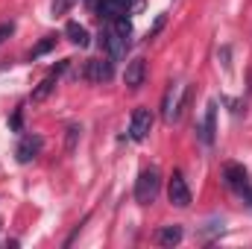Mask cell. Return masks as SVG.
<instances>
[{
	"label": "cell",
	"instance_id": "obj_1",
	"mask_svg": "<svg viewBox=\"0 0 252 249\" xmlns=\"http://www.w3.org/2000/svg\"><path fill=\"white\" fill-rule=\"evenodd\" d=\"M158 187H161V173L158 167H147L138 173V182H135V202L138 205H153L156 196H158Z\"/></svg>",
	"mask_w": 252,
	"mask_h": 249
},
{
	"label": "cell",
	"instance_id": "obj_2",
	"mask_svg": "<svg viewBox=\"0 0 252 249\" xmlns=\"http://www.w3.org/2000/svg\"><path fill=\"white\" fill-rule=\"evenodd\" d=\"M129 44H132V38H126V35H121L112 24L100 32V47L109 53V59L112 62H121V59H126V53H129Z\"/></svg>",
	"mask_w": 252,
	"mask_h": 249
},
{
	"label": "cell",
	"instance_id": "obj_3",
	"mask_svg": "<svg viewBox=\"0 0 252 249\" xmlns=\"http://www.w3.org/2000/svg\"><path fill=\"white\" fill-rule=\"evenodd\" d=\"M223 179H226V185L232 187L238 196H244L247 202H250V208H252V185H250V176H247V170L241 167V164H226L223 167Z\"/></svg>",
	"mask_w": 252,
	"mask_h": 249
},
{
	"label": "cell",
	"instance_id": "obj_4",
	"mask_svg": "<svg viewBox=\"0 0 252 249\" xmlns=\"http://www.w3.org/2000/svg\"><path fill=\"white\" fill-rule=\"evenodd\" d=\"M182 106H185V85H173V82H170V88H167V94H164V103H161V121H164V124L179 121Z\"/></svg>",
	"mask_w": 252,
	"mask_h": 249
},
{
	"label": "cell",
	"instance_id": "obj_5",
	"mask_svg": "<svg viewBox=\"0 0 252 249\" xmlns=\"http://www.w3.org/2000/svg\"><path fill=\"white\" fill-rule=\"evenodd\" d=\"M150 129H153V112L150 109H135L132 112V121H129V138L132 141H144L147 135H150Z\"/></svg>",
	"mask_w": 252,
	"mask_h": 249
},
{
	"label": "cell",
	"instance_id": "obj_6",
	"mask_svg": "<svg viewBox=\"0 0 252 249\" xmlns=\"http://www.w3.org/2000/svg\"><path fill=\"white\" fill-rule=\"evenodd\" d=\"M167 199H170V205H176V208H188L190 205V190H188V182L182 179V173H173V176H170Z\"/></svg>",
	"mask_w": 252,
	"mask_h": 249
},
{
	"label": "cell",
	"instance_id": "obj_7",
	"mask_svg": "<svg viewBox=\"0 0 252 249\" xmlns=\"http://www.w3.org/2000/svg\"><path fill=\"white\" fill-rule=\"evenodd\" d=\"M67 67H70V62L64 59V62H59L56 67H53V70H50V73H47V76H44V79H41V82H38V88L32 91V100H35V103H41V100H47V97H50V91L56 88L59 76H62Z\"/></svg>",
	"mask_w": 252,
	"mask_h": 249
},
{
	"label": "cell",
	"instance_id": "obj_8",
	"mask_svg": "<svg viewBox=\"0 0 252 249\" xmlns=\"http://www.w3.org/2000/svg\"><path fill=\"white\" fill-rule=\"evenodd\" d=\"M144 79H147V59H141V56L129 59L126 62V70H124V82L132 91H138L144 85Z\"/></svg>",
	"mask_w": 252,
	"mask_h": 249
},
{
	"label": "cell",
	"instance_id": "obj_9",
	"mask_svg": "<svg viewBox=\"0 0 252 249\" xmlns=\"http://www.w3.org/2000/svg\"><path fill=\"white\" fill-rule=\"evenodd\" d=\"M41 147H44V138H38V135H24L21 144H18V150H15V156H18L21 164H30V161L41 153Z\"/></svg>",
	"mask_w": 252,
	"mask_h": 249
},
{
	"label": "cell",
	"instance_id": "obj_10",
	"mask_svg": "<svg viewBox=\"0 0 252 249\" xmlns=\"http://www.w3.org/2000/svg\"><path fill=\"white\" fill-rule=\"evenodd\" d=\"M85 76L91 82H109L115 76V67H112V59H91L85 64Z\"/></svg>",
	"mask_w": 252,
	"mask_h": 249
},
{
	"label": "cell",
	"instance_id": "obj_11",
	"mask_svg": "<svg viewBox=\"0 0 252 249\" xmlns=\"http://www.w3.org/2000/svg\"><path fill=\"white\" fill-rule=\"evenodd\" d=\"M94 12H97L100 18H106V21H115V18L129 15V6H126L124 0H97Z\"/></svg>",
	"mask_w": 252,
	"mask_h": 249
},
{
	"label": "cell",
	"instance_id": "obj_12",
	"mask_svg": "<svg viewBox=\"0 0 252 249\" xmlns=\"http://www.w3.org/2000/svg\"><path fill=\"white\" fill-rule=\"evenodd\" d=\"M217 132V103H208L205 106V121H202V132H199V138H202V144H214V135Z\"/></svg>",
	"mask_w": 252,
	"mask_h": 249
},
{
	"label": "cell",
	"instance_id": "obj_13",
	"mask_svg": "<svg viewBox=\"0 0 252 249\" xmlns=\"http://www.w3.org/2000/svg\"><path fill=\"white\" fill-rule=\"evenodd\" d=\"M64 35H67V41H70V44H76V47H88V44H91L88 30H85L82 24H76V21L64 24Z\"/></svg>",
	"mask_w": 252,
	"mask_h": 249
},
{
	"label": "cell",
	"instance_id": "obj_14",
	"mask_svg": "<svg viewBox=\"0 0 252 249\" xmlns=\"http://www.w3.org/2000/svg\"><path fill=\"white\" fill-rule=\"evenodd\" d=\"M182 226H164V229H158V235H156V244L158 247H176V244H182Z\"/></svg>",
	"mask_w": 252,
	"mask_h": 249
},
{
	"label": "cell",
	"instance_id": "obj_15",
	"mask_svg": "<svg viewBox=\"0 0 252 249\" xmlns=\"http://www.w3.org/2000/svg\"><path fill=\"white\" fill-rule=\"evenodd\" d=\"M53 47H56V35H47L44 41H38V44L32 47V53H30V56H32V59H38V56H44V53H50Z\"/></svg>",
	"mask_w": 252,
	"mask_h": 249
},
{
	"label": "cell",
	"instance_id": "obj_16",
	"mask_svg": "<svg viewBox=\"0 0 252 249\" xmlns=\"http://www.w3.org/2000/svg\"><path fill=\"white\" fill-rule=\"evenodd\" d=\"M79 132H82V129H79L76 124L67 126V144H64V150H67V153H73V147H76V138H79Z\"/></svg>",
	"mask_w": 252,
	"mask_h": 249
},
{
	"label": "cell",
	"instance_id": "obj_17",
	"mask_svg": "<svg viewBox=\"0 0 252 249\" xmlns=\"http://www.w3.org/2000/svg\"><path fill=\"white\" fill-rule=\"evenodd\" d=\"M67 6H70V0H53V3H50V12H53V15H64Z\"/></svg>",
	"mask_w": 252,
	"mask_h": 249
},
{
	"label": "cell",
	"instance_id": "obj_18",
	"mask_svg": "<svg viewBox=\"0 0 252 249\" xmlns=\"http://www.w3.org/2000/svg\"><path fill=\"white\" fill-rule=\"evenodd\" d=\"M164 21H167V18H164V15H158V18H156V24H153V30L147 32V38H156V35L161 32V27H164Z\"/></svg>",
	"mask_w": 252,
	"mask_h": 249
},
{
	"label": "cell",
	"instance_id": "obj_19",
	"mask_svg": "<svg viewBox=\"0 0 252 249\" xmlns=\"http://www.w3.org/2000/svg\"><path fill=\"white\" fill-rule=\"evenodd\" d=\"M12 30H15L12 24H0V41H3V38H9V35H12Z\"/></svg>",
	"mask_w": 252,
	"mask_h": 249
},
{
	"label": "cell",
	"instance_id": "obj_20",
	"mask_svg": "<svg viewBox=\"0 0 252 249\" xmlns=\"http://www.w3.org/2000/svg\"><path fill=\"white\" fill-rule=\"evenodd\" d=\"M12 126H15V129H21V112H15V118H12Z\"/></svg>",
	"mask_w": 252,
	"mask_h": 249
},
{
	"label": "cell",
	"instance_id": "obj_21",
	"mask_svg": "<svg viewBox=\"0 0 252 249\" xmlns=\"http://www.w3.org/2000/svg\"><path fill=\"white\" fill-rule=\"evenodd\" d=\"M82 3H85L88 9H94V6H97V0H82Z\"/></svg>",
	"mask_w": 252,
	"mask_h": 249
},
{
	"label": "cell",
	"instance_id": "obj_22",
	"mask_svg": "<svg viewBox=\"0 0 252 249\" xmlns=\"http://www.w3.org/2000/svg\"><path fill=\"white\" fill-rule=\"evenodd\" d=\"M124 3H126V6H129V9H132V3H135V0H124Z\"/></svg>",
	"mask_w": 252,
	"mask_h": 249
}]
</instances>
